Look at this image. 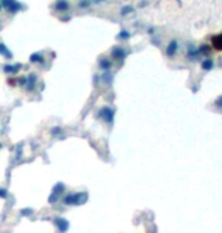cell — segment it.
Here are the masks:
<instances>
[{"mask_svg":"<svg viewBox=\"0 0 222 233\" xmlns=\"http://www.w3.org/2000/svg\"><path fill=\"white\" fill-rule=\"evenodd\" d=\"M212 44H213V49H215V50H222V33L213 36Z\"/></svg>","mask_w":222,"mask_h":233,"instance_id":"obj_1","label":"cell"},{"mask_svg":"<svg viewBox=\"0 0 222 233\" xmlns=\"http://www.w3.org/2000/svg\"><path fill=\"white\" fill-rule=\"evenodd\" d=\"M177 47H178V45H177V41H171L169 45H168V49H166V55H168V56H172V55L177 52Z\"/></svg>","mask_w":222,"mask_h":233,"instance_id":"obj_2","label":"cell"},{"mask_svg":"<svg viewBox=\"0 0 222 233\" xmlns=\"http://www.w3.org/2000/svg\"><path fill=\"white\" fill-rule=\"evenodd\" d=\"M103 118L106 120V121H112V116H113V111L112 109H109V108H104L103 111H101V114H100Z\"/></svg>","mask_w":222,"mask_h":233,"instance_id":"obj_3","label":"cell"},{"mask_svg":"<svg viewBox=\"0 0 222 233\" xmlns=\"http://www.w3.org/2000/svg\"><path fill=\"white\" fill-rule=\"evenodd\" d=\"M201 67H203V70L209 71V70H212V68H213V62H212L210 59H206V61L203 62V65H201Z\"/></svg>","mask_w":222,"mask_h":233,"instance_id":"obj_4","label":"cell"},{"mask_svg":"<svg viewBox=\"0 0 222 233\" xmlns=\"http://www.w3.org/2000/svg\"><path fill=\"white\" fill-rule=\"evenodd\" d=\"M115 58H118V59H121V58H124V50H122V49H113V53H112Z\"/></svg>","mask_w":222,"mask_h":233,"instance_id":"obj_5","label":"cell"},{"mask_svg":"<svg viewBox=\"0 0 222 233\" xmlns=\"http://www.w3.org/2000/svg\"><path fill=\"white\" fill-rule=\"evenodd\" d=\"M56 8L58 9H68V2L67 0H59V2L56 3Z\"/></svg>","mask_w":222,"mask_h":233,"instance_id":"obj_6","label":"cell"},{"mask_svg":"<svg viewBox=\"0 0 222 233\" xmlns=\"http://www.w3.org/2000/svg\"><path fill=\"white\" fill-rule=\"evenodd\" d=\"M100 67L104 68V70H107V68L110 67V62H109L107 59H103V61H100Z\"/></svg>","mask_w":222,"mask_h":233,"instance_id":"obj_7","label":"cell"},{"mask_svg":"<svg viewBox=\"0 0 222 233\" xmlns=\"http://www.w3.org/2000/svg\"><path fill=\"white\" fill-rule=\"evenodd\" d=\"M200 52H201V53H210V47H209V45H201Z\"/></svg>","mask_w":222,"mask_h":233,"instance_id":"obj_8","label":"cell"},{"mask_svg":"<svg viewBox=\"0 0 222 233\" xmlns=\"http://www.w3.org/2000/svg\"><path fill=\"white\" fill-rule=\"evenodd\" d=\"M129 12H132V8H130V6H126L124 9L121 11V14H122V15H126V14H129Z\"/></svg>","mask_w":222,"mask_h":233,"instance_id":"obj_9","label":"cell"},{"mask_svg":"<svg viewBox=\"0 0 222 233\" xmlns=\"http://www.w3.org/2000/svg\"><path fill=\"white\" fill-rule=\"evenodd\" d=\"M129 36H130L129 32H121V33H119V38H129Z\"/></svg>","mask_w":222,"mask_h":233,"instance_id":"obj_10","label":"cell"},{"mask_svg":"<svg viewBox=\"0 0 222 233\" xmlns=\"http://www.w3.org/2000/svg\"><path fill=\"white\" fill-rule=\"evenodd\" d=\"M30 59H32V61H42V59H41V56H38V55H33Z\"/></svg>","mask_w":222,"mask_h":233,"instance_id":"obj_11","label":"cell"},{"mask_svg":"<svg viewBox=\"0 0 222 233\" xmlns=\"http://www.w3.org/2000/svg\"><path fill=\"white\" fill-rule=\"evenodd\" d=\"M218 105H219V106H222V99H219V100H218Z\"/></svg>","mask_w":222,"mask_h":233,"instance_id":"obj_12","label":"cell"},{"mask_svg":"<svg viewBox=\"0 0 222 233\" xmlns=\"http://www.w3.org/2000/svg\"><path fill=\"white\" fill-rule=\"evenodd\" d=\"M98 2H103V0H98Z\"/></svg>","mask_w":222,"mask_h":233,"instance_id":"obj_13","label":"cell"}]
</instances>
